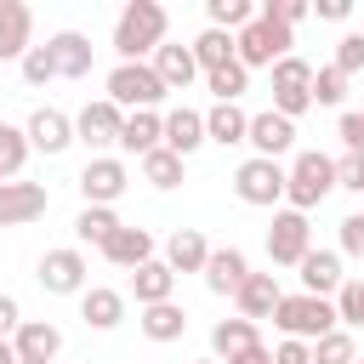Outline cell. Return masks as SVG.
<instances>
[{"label":"cell","instance_id":"cell-53","mask_svg":"<svg viewBox=\"0 0 364 364\" xmlns=\"http://www.w3.org/2000/svg\"><path fill=\"white\" fill-rule=\"evenodd\" d=\"M205 364H210V358H205Z\"/></svg>","mask_w":364,"mask_h":364},{"label":"cell","instance_id":"cell-10","mask_svg":"<svg viewBox=\"0 0 364 364\" xmlns=\"http://www.w3.org/2000/svg\"><path fill=\"white\" fill-rule=\"evenodd\" d=\"M119 125H125V114H119L108 97L85 102V108L74 114V136H80L85 148H114V142H119Z\"/></svg>","mask_w":364,"mask_h":364},{"label":"cell","instance_id":"cell-12","mask_svg":"<svg viewBox=\"0 0 364 364\" xmlns=\"http://www.w3.org/2000/svg\"><path fill=\"white\" fill-rule=\"evenodd\" d=\"M46 205H51L46 182H0V228H23L46 216Z\"/></svg>","mask_w":364,"mask_h":364},{"label":"cell","instance_id":"cell-35","mask_svg":"<svg viewBox=\"0 0 364 364\" xmlns=\"http://www.w3.org/2000/svg\"><path fill=\"white\" fill-rule=\"evenodd\" d=\"M205 11H210V28H222V34H239L245 23H256V6L250 0H210Z\"/></svg>","mask_w":364,"mask_h":364},{"label":"cell","instance_id":"cell-7","mask_svg":"<svg viewBox=\"0 0 364 364\" xmlns=\"http://www.w3.org/2000/svg\"><path fill=\"white\" fill-rule=\"evenodd\" d=\"M233 193L245 205H279L284 199V165L279 159H245L233 171Z\"/></svg>","mask_w":364,"mask_h":364},{"label":"cell","instance_id":"cell-6","mask_svg":"<svg viewBox=\"0 0 364 364\" xmlns=\"http://www.w3.org/2000/svg\"><path fill=\"white\" fill-rule=\"evenodd\" d=\"M307 108H313V63L279 57V63H273V114L296 119V114H307Z\"/></svg>","mask_w":364,"mask_h":364},{"label":"cell","instance_id":"cell-40","mask_svg":"<svg viewBox=\"0 0 364 364\" xmlns=\"http://www.w3.org/2000/svg\"><path fill=\"white\" fill-rule=\"evenodd\" d=\"M256 17H267V23H284V28H296V23L307 17V0H262V6H256Z\"/></svg>","mask_w":364,"mask_h":364},{"label":"cell","instance_id":"cell-25","mask_svg":"<svg viewBox=\"0 0 364 364\" xmlns=\"http://www.w3.org/2000/svg\"><path fill=\"white\" fill-rule=\"evenodd\" d=\"M80 318H85L91 330H114V324L125 318V296L108 290V284H91V290H80Z\"/></svg>","mask_w":364,"mask_h":364},{"label":"cell","instance_id":"cell-11","mask_svg":"<svg viewBox=\"0 0 364 364\" xmlns=\"http://www.w3.org/2000/svg\"><path fill=\"white\" fill-rule=\"evenodd\" d=\"M40 284H46L51 296H80V290H85V256H80L74 245L46 250V256H40Z\"/></svg>","mask_w":364,"mask_h":364},{"label":"cell","instance_id":"cell-29","mask_svg":"<svg viewBox=\"0 0 364 364\" xmlns=\"http://www.w3.org/2000/svg\"><path fill=\"white\" fill-rule=\"evenodd\" d=\"M142 336L148 341H182V330H188V313L176 307V301H159V307H142Z\"/></svg>","mask_w":364,"mask_h":364},{"label":"cell","instance_id":"cell-39","mask_svg":"<svg viewBox=\"0 0 364 364\" xmlns=\"http://www.w3.org/2000/svg\"><path fill=\"white\" fill-rule=\"evenodd\" d=\"M336 318L341 324H364V279H347L336 290Z\"/></svg>","mask_w":364,"mask_h":364},{"label":"cell","instance_id":"cell-30","mask_svg":"<svg viewBox=\"0 0 364 364\" xmlns=\"http://www.w3.org/2000/svg\"><path fill=\"white\" fill-rule=\"evenodd\" d=\"M256 347V324L250 318H222L216 330H210V353L228 364V358H239V353H250Z\"/></svg>","mask_w":364,"mask_h":364},{"label":"cell","instance_id":"cell-43","mask_svg":"<svg viewBox=\"0 0 364 364\" xmlns=\"http://www.w3.org/2000/svg\"><path fill=\"white\" fill-rule=\"evenodd\" d=\"M336 188H353V193H364V154H347V159H336Z\"/></svg>","mask_w":364,"mask_h":364},{"label":"cell","instance_id":"cell-13","mask_svg":"<svg viewBox=\"0 0 364 364\" xmlns=\"http://www.w3.org/2000/svg\"><path fill=\"white\" fill-rule=\"evenodd\" d=\"M11 353H17V364H51L63 353V330L46 324V318H23L17 336H11Z\"/></svg>","mask_w":364,"mask_h":364},{"label":"cell","instance_id":"cell-47","mask_svg":"<svg viewBox=\"0 0 364 364\" xmlns=\"http://www.w3.org/2000/svg\"><path fill=\"white\" fill-rule=\"evenodd\" d=\"M17 324H23L17 301H11V296H0V341H6V336H17Z\"/></svg>","mask_w":364,"mask_h":364},{"label":"cell","instance_id":"cell-38","mask_svg":"<svg viewBox=\"0 0 364 364\" xmlns=\"http://www.w3.org/2000/svg\"><path fill=\"white\" fill-rule=\"evenodd\" d=\"M341 97H347V74H341V68H330V63H324V68H313V102L336 108Z\"/></svg>","mask_w":364,"mask_h":364},{"label":"cell","instance_id":"cell-3","mask_svg":"<svg viewBox=\"0 0 364 364\" xmlns=\"http://www.w3.org/2000/svg\"><path fill=\"white\" fill-rule=\"evenodd\" d=\"M273 324L290 336V341H318V336H330L341 318H336V301H324V296H279V307H273Z\"/></svg>","mask_w":364,"mask_h":364},{"label":"cell","instance_id":"cell-44","mask_svg":"<svg viewBox=\"0 0 364 364\" xmlns=\"http://www.w3.org/2000/svg\"><path fill=\"white\" fill-rule=\"evenodd\" d=\"M341 250H347V256H364V210L341 216Z\"/></svg>","mask_w":364,"mask_h":364},{"label":"cell","instance_id":"cell-27","mask_svg":"<svg viewBox=\"0 0 364 364\" xmlns=\"http://www.w3.org/2000/svg\"><path fill=\"white\" fill-rule=\"evenodd\" d=\"M245 131H250V114H245L239 102H216V108L205 114V142L233 148V142H245Z\"/></svg>","mask_w":364,"mask_h":364},{"label":"cell","instance_id":"cell-21","mask_svg":"<svg viewBox=\"0 0 364 364\" xmlns=\"http://www.w3.org/2000/svg\"><path fill=\"white\" fill-rule=\"evenodd\" d=\"M279 296H284V290H279V279H273V273H250V279L233 290V301H239V318H250V324H256V318H273Z\"/></svg>","mask_w":364,"mask_h":364},{"label":"cell","instance_id":"cell-24","mask_svg":"<svg viewBox=\"0 0 364 364\" xmlns=\"http://www.w3.org/2000/svg\"><path fill=\"white\" fill-rule=\"evenodd\" d=\"M199 142H205V114H193V108H171V114H165V142H159V148H171L176 159H188Z\"/></svg>","mask_w":364,"mask_h":364},{"label":"cell","instance_id":"cell-52","mask_svg":"<svg viewBox=\"0 0 364 364\" xmlns=\"http://www.w3.org/2000/svg\"><path fill=\"white\" fill-rule=\"evenodd\" d=\"M358 114H364V108H358Z\"/></svg>","mask_w":364,"mask_h":364},{"label":"cell","instance_id":"cell-49","mask_svg":"<svg viewBox=\"0 0 364 364\" xmlns=\"http://www.w3.org/2000/svg\"><path fill=\"white\" fill-rule=\"evenodd\" d=\"M228 364H273V353H267V347H262V341H256V347H250V353H239V358H228Z\"/></svg>","mask_w":364,"mask_h":364},{"label":"cell","instance_id":"cell-16","mask_svg":"<svg viewBox=\"0 0 364 364\" xmlns=\"http://www.w3.org/2000/svg\"><path fill=\"white\" fill-rule=\"evenodd\" d=\"M296 267H301V296H324V301H330V296L347 284V273H341V256H336V250H307Z\"/></svg>","mask_w":364,"mask_h":364},{"label":"cell","instance_id":"cell-31","mask_svg":"<svg viewBox=\"0 0 364 364\" xmlns=\"http://www.w3.org/2000/svg\"><path fill=\"white\" fill-rule=\"evenodd\" d=\"M114 228H119L114 205H85V210L74 216V239H80V245H108Z\"/></svg>","mask_w":364,"mask_h":364},{"label":"cell","instance_id":"cell-46","mask_svg":"<svg viewBox=\"0 0 364 364\" xmlns=\"http://www.w3.org/2000/svg\"><path fill=\"white\" fill-rule=\"evenodd\" d=\"M267 353H273V364H313V347L307 341H290V336L279 347H267Z\"/></svg>","mask_w":364,"mask_h":364},{"label":"cell","instance_id":"cell-5","mask_svg":"<svg viewBox=\"0 0 364 364\" xmlns=\"http://www.w3.org/2000/svg\"><path fill=\"white\" fill-rule=\"evenodd\" d=\"M108 102L125 114H136V108H154V102H165V80L154 74V63H119L114 74H108Z\"/></svg>","mask_w":364,"mask_h":364},{"label":"cell","instance_id":"cell-41","mask_svg":"<svg viewBox=\"0 0 364 364\" xmlns=\"http://www.w3.org/2000/svg\"><path fill=\"white\" fill-rule=\"evenodd\" d=\"M23 80H28V85L57 80V63H51V51H46V46H28V51H23Z\"/></svg>","mask_w":364,"mask_h":364},{"label":"cell","instance_id":"cell-9","mask_svg":"<svg viewBox=\"0 0 364 364\" xmlns=\"http://www.w3.org/2000/svg\"><path fill=\"white\" fill-rule=\"evenodd\" d=\"M125 188H131V171H125V159H108V154H97V159L80 171V193H85V205H114Z\"/></svg>","mask_w":364,"mask_h":364},{"label":"cell","instance_id":"cell-2","mask_svg":"<svg viewBox=\"0 0 364 364\" xmlns=\"http://www.w3.org/2000/svg\"><path fill=\"white\" fill-rule=\"evenodd\" d=\"M336 188V159L330 154H318V148H307V154H296V165L284 171V199H290V210H313V205H324V193Z\"/></svg>","mask_w":364,"mask_h":364},{"label":"cell","instance_id":"cell-22","mask_svg":"<svg viewBox=\"0 0 364 364\" xmlns=\"http://www.w3.org/2000/svg\"><path fill=\"white\" fill-rule=\"evenodd\" d=\"M159 142H165V119H159L154 108L125 114V125H119V148H125V154H136V159H142V154H154Z\"/></svg>","mask_w":364,"mask_h":364},{"label":"cell","instance_id":"cell-28","mask_svg":"<svg viewBox=\"0 0 364 364\" xmlns=\"http://www.w3.org/2000/svg\"><path fill=\"white\" fill-rule=\"evenodd\" d=\"M131 290H136V301H142V307H159V301H171L176 273H171L165 262H142V267L131 273Z\"/></svg>","mask_w":364,"mask_h":364},{"label":"cell","instance_id":"cell-26","mask_svg":"<svg viewBox=\"0 0 364 364\" xmlns=\"http://www.w3.org/2000/svg\"><path fill=\"white\" fill-rule=\"evenodd\" d=\"M154 74L165 80V91H188L193 74H199V63H193L188 46H159V51H154Z\"/></svg>","mask_w":364,"mask_h":364},{"label":"cell","instance_id":"cell-34","mask_svg":"<svg viewBox=\"0 0 364 364\" xmlns=\"http://www.w3.org/2000/svg\"><path fill=\"white\" fill-rule=\"evenodd\" d=\"M182 165H188V159H176L171 148H154V154H142V182H154V188H176V182H182Z\"/></svg>","mask_w":364,"mask_h":364},{"label":"cell","instance_id":"cell-17","mask_svg":"<svg viewBox=\"0 0 364 364\" xmlns=\"http://www.w3.org/2000/svg\"><path fill=\"white\" fill-rule=\"evenodd\" d=\"M34 46V11L23 0H0V63H23V51Z\"/></svg>","mask_w":364,"mask_h":364},{"label":"cell","instance_id":"cell-8","mask_svg":"<svg viewBox=\"0 0 364 364\" xmlns=\"http://www.w3.org/2000/svg\"><path fill=\"white\" fill-rule=\"evenodd\" d=\"M307 250H313V228H307V216H301V210H279L273 228H267V256H273L279 267H296Z\"/></svg>","mask_w":364,"mask_h":364},{"label":"cell","instance_id":"cell-48","mask_svg":"<svg viewBox=\"0 0 364 364\" xmlns=\"http://www.w3.org/2000/svg\"><path fill=\"white\" fill-rule=\"evenodd\" d=\"M313 11H318L324 23H347V11H353V0H318Z\"/></svg>","mask_w":364,"mask_h":364},{"label":"cell","instance_id":"cell-19","mask_svg":"<svg viewBox=\"0 0 364 364\" xmlns=\"http://www.w3.org/2000/svg\"><path fill=\"white\" fill-rule=\"evenodd\" d=\"M102 256H108L114 267H131V273H136L142 262H154V233H148V228H125V222H119V228H114V239L102 245Z\"/></svg>","mask_w":364,"mask_h":364},{"label":"cell","instance_id":"cell-37","mask_svg":"<svg viewBox=\"0 0 364 364\" xmlns=\"http://www.w3.org/2000/svg\"><path fill=\"white\" fill-rule=\"evenodd\" d=\"M358 353H353V336L347 330H330V336H318L313 341V364H353Z\"/></svg>","mask_w":364,"mask_h":364},{"label":"cell","instance_id":"cell-51","mask_svg":"<svg viewBox=\"0 0 364 364\" xmlns=\"http://www.w3.org/2000/svg\"><path fill=\"white\" fill-rule=\"evenodd\" d=\"M353 364H364V358H353Z\"/></svg>","mask_w":364,"mask_h":364},{"label":"cell","instance_id":"cell-14","mask_svg":"<svg viewBox=\"0 0 364 364\" xmlns=\"http://www.w3.org/2000/svg\"><path fill=\"white\" fill-rule=\"evenodd\" d=\"M245 142L256 148V159H279V154H290V142H296V119H284V114H250V131H245Z\"/></svg>","mask_w":364,"mask_h":364},{"label":"cell","instance_id":"cell-45","mask_svg":"<svg viewBox=\"0 0 364 364\" xmlns=\"http://www.w3.org/2000/svg\"><path fill=\"white\" fill-rule=\"evenodd\" d=\"M336 131H341L347 154H364V114H358V108H353V114H341V125H336Z\"/></svg>","mask_w":364,"mask_h":364},{"label":"cell","instance_id":"cell-50","mask_svg":"<svg viewBox=\"0 0 364 364\" xmlns=\"http://www.w3.org/2000/svg\"><path fill=\"white\" fill-rule=\"evenodd\" d=\"M0 364H17V353H11V341H0Z\"/></svg>","mask_w":364,"mask_h":364},{"label":"cell","instance_id":"cell-42","mask_svg":"<svg viewBox=\"0 0 364 364\" xmlns=\"http://www.w3.org/2000/svg\"><path fill=\"white\" fill-rule=\"evenodd\" d=\"M330 68L358 74V68H364V34H341V40H336V63H330Z\"/></svg>","mask_w":364,"mask_h":364},{"label":"cell","instance_id":"cell-33","mask_svg":"<svg viewBox=\"0 0 364 364\" xmlns=\"http://www.w3.org/2000/svg\"><path fill=\"white\" fill-rule=\"evenodd\" d=\"M23 159H28V136H23V125H6V119H0V182H17Z\"/></svg>","mask_w":364,"mask_h":364},{"label":"cell","instance_id":"cell-18","mask_svg":"<svg viewBox=\"0 0 364 364\" xmlns=\"http://www.w3.org/2000/svg\"><path fill=\"white\" fill-rule=\"evenodd\" d=\"M46 51H51V63H57V74H63V80H80V74H91V40H85L80 28H63V34H51V40H46Z\"/></svg>","mask_w":364,"mask_h":364},{"label":"cell","instance_id":"cell-15","mask_svg":"<svg viewBox=\"0 0 364 364\" xmlns=\"http://www.w3.org/2000/svg\"><path fill=\"white\" fill-rule=\"evenodd\" d=\"M23 136H28V148H40V154H63V148L74 142V119H68L63 108H34L28 125H23Z\"/></svg>","mask_w":364,"mask_h":364},{"label":"cell","instance_id":"cell-1","mask_svg":"<svg viewBox=\"0 0 364 364\" xmlns=\"http://www.w3.org/2000/svg\"><path fill=\"white\" fill-rule=\"evenodd\" d=\"M165 46V6L159 0H131L125 11H119V23H114V51H119V63H142L148 51H159Z\"/></svg>","mask_w":364,"mask_h":364},{"label":"cell","instance_id":"cell-36","mask_svg":"<svg viewBox=\"0 0 364 364\" xmlns=\"http://www.w3.org/2000/svg\"><path fill=\"white\" fill-rule=\"evenodd\" d=\"M205 85L216 91V102H239V97H245V85H250V74H245L239 63H228V68H216V74H205Z\"/></svg>","mask_w":364,"mask_h":364},{"label":"cell","instance_id":"cell-4","mask_svg":"<svg viewBox=\"0 0 364 364\" xmlns=\"http://www.w3.org/2000/svg\"><path fill=\"white\" fill-rule=\"evenodd\" d=\"M290 28L284 23H267V17H256V23H245L239 34H233V63L250 74V68H273L279 57H290Z\"/></svg>","mask_w":364,"mask_h":364},{"label":"cell","instance_id":"cell-20","mask_svg":"<svg viewBox=\"0 0 364 364\" xmlns=\"http://www.w3.org/2000/svg\"><path fill=\"white\" fill-rule=\"evenodd\" d=\"M245 279H250V262H245V250L222 245V250H210V256H205V284H210L216 296H233Z\"/></svg>","mask_w":364,"mask_h":364},{"label":"cell","instance_id":"cell-32","mask_svg":"<svg viewBox=\"0 0 364 364\" xmlns=\"http://www.w3.org/2000/svg\"><path fill=\"white\" fill-rule=\"evenodd\" d=\"M188 51H193V63H199L205 74H216V68H228V63H233V34H222V28H205V34H199Z\"/></svg>","mask_w":364,"mask_h":364},{"label":"cell","instance_id":"cell-23","mask_svg":"<svg viewBox=\"0 0 364 364\" xmlns=\"http://www.w3.org/2000/svg\"><path fill=\"white\" fill-rule=\"evenodd\" d=\"M205 256H210V245H205L199 228H176L165 239V267L171 273H205Z\"/></svg>","mask_w":364,"mask_h":364}]
</instances>
